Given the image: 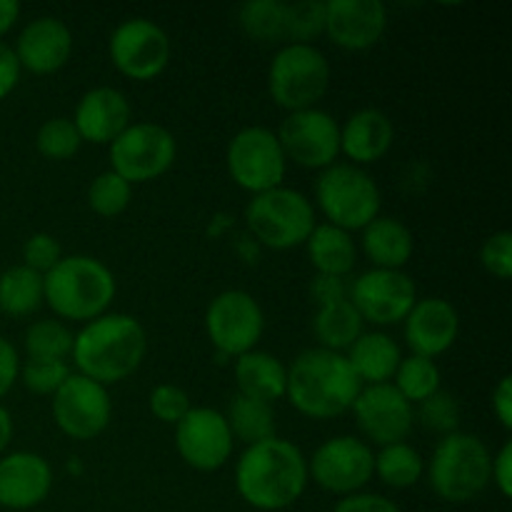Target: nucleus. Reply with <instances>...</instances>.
<instances>
[{
    "mask_svg": "<svg viewBox=\"0 0 512 512\" xmlns=\"http://www.w3.org/2000/svg\"><path fill=\"white\" fill-rule=\"evenodd\" d=\"M308 480V458L303 450L278 435L248 445L235 465L238 495L250 508L263 512H278L298 503Z\"/></svg>",
    "mask_w": 512,
    "mask_h": 512,
    "instance_id": "obj_1",
    "label": "nucleus"
},
{
    "mask_svg": "<svg viewBox=\"0 0 512 512\" xmlns=\"http://www.w3.org/2000/svg\"><path fill=\"white\" fill-rule=\"evenodd\" d=\"M148 353V335L138 318L105 313L83 325L73 340V363L80 375L100 385L130 378Z\"/></svg>",
    "mask_w": 512,
    "mask_h": 512,
    "instance_id": "obj_2",
    "label": "nucleus"
},
{
    "mask_svg": "<svg viewBox=\"0 0 512 512\" xmlns=\"http://www.w3.org/2000/svg\"><path fill=\"white\" fill-rule=\"evenodd\" d=\"M363 383L343 353L308 348L290 363L285 398L300 415L333 420L353 408Z\"/></svg>",
    "mask_w": 512,
    "mask_h": 512,
    "instance_id": "obj_3",
    "label": "nucleus"
},
{
    "mask_svg": "<svg viewBox=\"0 0 512 512\" xmlns=\"http://www.w3.org/2000/svg\"><path fill=\"white\" fill-rule=\"evenodd\" d=\"M45 305L58 318L90 323L105 315L115 298V275L103 260L90 255H68L43 275Z\"/></svg>",
    "mask_w": 512,
    "mask_h": 512,
    "instance_id": "obj_4",
    "label": "nucleus"
},
{
    "mask_svg": "<svg viewBox=\"0 0 512 512\" xmlns=\"http://www.w3.org/2000/svg\"><path fill=\"white\" fill-rule=\"evenodd\" d=\"M490 455L488 445L473 433H455L443 435L433 450L428 468L430 490L440 500L453 505H463L485 493L490 485Z\"/></svg>",
    "mask_w": 512,
    "mask_h": 512,
    "instance_id": "obj_5",
    "label": "nucleus"
},
{
    "mask_svg": "<svg viewBox=\"0 0 512 512\" xmlns=\"http://www.w3.org/2000/svg\"><path fill=\"white\" fill-rule=\"evenodd\" d=\"M245 225L260 245L290 250L308 243L315 223V208L300 190L280 188L253 195L245 208Z\"/></svg>",
    "mask_w": 512,
    "mask_h": 512,
    "instance_id": "obj_6",
    "label": "nucleus"
},
{
    "mask_svg": "<svg viewBox=\"0 0 512 512\" xmlns=\"http://www.w3.org/2000/svg\"><path fill=\"white\" fill-rule=\"evenodd\" d=\"M330 88V63L313 43H285L268 70V90L288 113L318 108Z\"/></svg>",
    "mask_w": 512,
    "mask_h": 512,
    "instance_id": "obj_7",
    "label": "nucleus"
},
{
    "mask_svg": "<svg viewBox=\"0 0 512 512\" xmlns=\"http://www.w3.org/2000/svg\"><path fill=\"white\" fill-rule=\"evenodd\" d=\"M315 200L330 225L348 233L363 230L380 215V188L363 168L333 163L315 180Z\"/></svg>",
    "mask_w": 512,
    "mask_h": 512,
    "instance_id": "obj_8",
    "label": "nucleus"
},
{
    "mask_svg": "<svg viewBox=\"0 0 512 512\" xmlns=\"http://www.w3.org/2000/svg\"><path fill=\"white\" fill-rule=\"evenodd\" d=\"M225 165L238 188L248 190L250 195H260L283 185L288 158L273 130L250 125L235 133L228 143Z\"/></svg>",
    "mask_w": 512,
    "mask_h": 512,
    "instance_id": "obj_9",
    "label": "nucleus"
},
{
    "mask_svg": "<svg viewBox=\"0 0 512 512\" xmlns=\"http://www.w3.org/2000/svg\"><path fill=\"white\" fill-rule=\"evenodd\" d=\"M178 155L173 133L158 123H130L110 143V170L130 185L150 183L168 173Z\"/></svg>",
    "mask_w": 512,
    "mask_h": 512,
    "instance_id": "obj_10",
    "label": "nucleus"
},
{
    "mask_svg": "<svg viewBox=\"0 0 512 512\" xmlns=\"http://www.w3.org/2000/svg\"><path fill=\"white\" fill-rule=\"evenodd\" d=\"M205 333L213 348L228 358L255 350L265 333V315L258 300L245 290H223L205 310Z\"/></svg>",
    "mask_w": 512,
    "mask_h": 512,
    "instance_id": "obj_11",
    "label": "nucleus"
},
{
    "mask_svg": "<svg viewBox=\"0 0 512 512\" xmlns=\"http://www.w3.org/2000/svg\"><path fill=\"white\" fill-rule=\"evenodd\" d=\"M375 475V453L365 440L338 435L320 445L308 460V478L325 493H360Z\"/></svg>",
    "mask_w": 512,
    "mask_h": 512,
    "instance_id": "obj_12",
    "label": "nucleus"
},
{
    "mask_svg": "<svg viewBox=\"0 0 512 512\" xmlns=\"http://www.w3.org/2000/svg\"><path fill=\"white\" fill-rule=\"evenodd\" d=\"M108 53L125 78L153 80L168 68L173 45L158 23L148 18H130L113 30Z\"/></svg>",
    "mask_w": 512,
    "mask_h": 512,
    "instance_id": "obj_13",
    "label": "nucleus"
},
{
    "mask_svg": "<svg viewBox=\"0 0 512 512\" xmlns=\"http://www.w3.org/2000/svg\"><path fill=\"white\" fill-rule=\"evenodd\" d=\"M113 418L108 388L80 373H70V378L55 390L53 395V420L60 433L73 440H93L103 433Z\"/></svg>",
    "mask_w": 512,
    "mask_h": 512,
    "instance_id": "obj_14",
    "label": "nucleus"
},
{
    "mask_svg": "<svg viewBox=\"0 0 512 512\" xmlns=\"http://www.w3.org/2000/svg\"><path fill=\"white\" fill-rule=\"evenodd\" d=\"M285 158L308 170H325L340 155V125L320 108L288 113L278 128Z\"/></svg>",
    "mask_w": 512,
    "mask_h": 512,
    "instance_id": "obj_15",
    "label": "nucleus"
},
{
    "mask_svg": "<svg viewBox=\"0 0 512 512\" xmlns=\"http://www.w3.org/2000/svg\"><path fill=\"white\" fill-rule=\"evenodd\" d=\"M348 300L355 305L363 323L395 325L403 323L418 303V288L403 270L373 268L350 285Z\"/></svg>",
    "mask_w": 512,
    "mask_h": 512,
    "instance_id": "obj_16",
    "label": "nucleus"
},
{
    "mask_svg": "<svg viewBox=\"0 0 512 512\" xmlns=\"http://www.w3.org/2000/svg\"><path fill=\"white\" fill-rule=\"evenodd\" d=\"M355 423L365 435V443L385 448L393 443H405L415 425V410L393 383L363 385L353 403Z\"/></svg>",
    "mask_w": 512,
    "mask_h": 512,
    "instance_id": "obj_17",
    "label": "nucleus"
},
{
    "mask_svg": "<svg viewBox=\"0 0 512 512\" xmlns=\"http://www.w3.org/2000/svg\"><path fill=\"white\" fill-rule=\"evenodd\" d=\"M175 448L185 465L200 473L220 470L233 455V433L220 410L190 408L175 425Z\"/></svg>",
    "mask_w": 512,
    "mask_h": 512,
    "instance_id": "obj_18",
    "label": "nucleus"
},
{
    "mask_svg": "<svg viewBox=\"0 0 512 512\" xmlns=\"http://www.w3.org/2000/svg\"><path fill=\"white\" fill-rule=\"evenodd\" d=\"M388 28L380 0H325V35L343 50H368Z\"/></svg>",
    "mask_w": 512,
    "mask_h": 512,
    "instance_id": "obj_19",
    "label": "nucleus"
},
{
    "mask_svg": "<svg viewBox=\"0 0 512 512\" xmlns=\"http://www.w3.org/2000/svg\"><path fill=\"white\" fill-rule=\"evenodd\" d=\"M403 325L410 355L433 360L455 345L460 333V315L448 300L418 298Z\"/></svg>",
    "mask_w": 512,
    "mask_h": 512,
    "instance_id": "obj_20",
    "label": "nucleus"
},
{
    "mask_svg": "<svg viewBox=\"0 0 512 512\" xmlns=\"http://www.w3.org/2000/svg\"><path fill=\"white\" fill-rule=\"evenodd\" d=\"M20 70L48 75L63 68L73 55V33L68 23L53 15H40L20 30L13 48Z\"/></svg>",
    "mask_w": 512,
    "mask_h": 512,
    "instance_id": "obj_21",
    "label": "nucleus"
},
{
    "mask_svg": "<svg viewBox=\"0 0 512 512\" xmlns=\"http://www.w3.org/2000/svg\"><path fill=\"white\" fill-rule=\"evenodd\" d=\"M53 490V468L38 453H8L0 458V508L30 510Z\"/></svg>",
    "mask_w": 512,
    "mask_h": 512,
    "instance_id": "obj_22",
    "label": "nucleus"
},
{
    "mask_svg": "<svg viewBox=\"0 0 512 512\" xmlns=\"http://www.w3.org/2000/svg\"><path fill=\"white\" fill-rule=\"evenodd\" d=\"M70 120L78 128L83 143L110 145L133 123V110L118 88L100 85L78 100V108Z\"/></svg>",
    "mask_w": 512,
    "mask_h": 512,
    "instance_id": "obj_23",
    "label": "nucleus"
},
{
    "mask_svg": "<svg viewBox=\"0 0 512 512\" xmlns=\"http://www.w3.org/2000/svg\"><path fill=\"white\" fill-rule=\"evenodd\" d=\"M393 120L378 108H363L350 115L340 125V153H345L353 165L378 163L393 148Z\"/></svg>",
    "mask_w": 512,
    "mask_h": 512,
    "instance_id": "obj_24",
    "label": "nucleus"
},
{
    "mask_svg": "<svg viewBox=\"0 0 512 512\" xmlns=\"http://www.w3.org/2000/svg\"><path fill=\"white\" fill-rule=\"evenodd\" d=\"M363 253L380 270H403L415 253L413 230L398 218L378 215L363 228Z\"/></svg>",
    "mask_w": 512,
    "mask_h": 512,
    "instance_id": "obj_25",
    "label": "nucleus"
},
{
    "mask_svg": "<svg viewBox=\"0 0 512 512\" xmlns=\"http://www.w3.org/2000/svg\"><path fill=\"white\" fill-rule=\"evenodd\" d=\"M235 385H238V395L273 405L275 400L285 398L288 368L273 353L250 350L235 360Z\"/></svg>",
    "mask_w": 512,
    "mask_h": 512,
    "instance_id": "obj_26",
    "label": "nucleus"
},
{
    "mask_svg": "<svg viewBox=\"0 0 512 512\" xmlns=\"http://www.w3.org/2000/svg\"><path fill=\"white\" fill-rule=\"evenodd\" d=\"M348 363L353 373L363 385H383L393 383V375L398 370L403 353L400 345L385 333H363L348 348Z\"/></svg>",
    "mask_w": 512,
    "mask_h": 512,
    "instance_id": "obj_27",
    "label": "nucleus"
},
{
    "mask_svg": "<svg viewBox=\"0 0 512 512\" xmlns=\"http://www.w3.org/2000/svg\"><path fill=\"white\" fill-rule=\"evenodd\" d=\"M305 248H308L310 265L318 275L345 278L348 273H353L355 263H358V248H355L353 235L330 223L315 225Z\"/></svg>",
    "mask_w": 512,
    "mask_h": 512,
    "instance_id": "obj_28",
    "label": "nucleus"
},
{
    "mask_svg": "<svg viewBox=\"0 0 512 512\" xmlns=\"http://www.w3.org/2000/svg\"><path fill=\"white\" fill-rule=\"evenodd\" d=\"M313 333L320 343L318 348L343 353L363 335V318L348 298L335 300L315 310Z\"/></svg>",
    "mask_w": 512,
    "mask_h": 512,
    "instance_id": "obj_29",
    "label": "nucleus"
},
{
    "mask_svg": "<svg viewBox=\"0 0 512 512\" xmlns=\"http://www.w3.org/2000/svg\"><path fill=\"white\" fill-rule=\"evenodd\" d=\"M45 303L43 275L25 265H13L0 273V313L25 318Z\"/></svg>",
    "mask_w": 512,
    "mask_h": 512,
    "instance_id": "obj_30",
    "label": "nucleus"
},
{
    "mask_svg": "<svg viewBox=\"0 0 512 512\" xmlns=\"http://www.w3.org/2000/svg\"><path fill=\"white\" fill-rule=\"evenodd\" d=\"M225 420L240 443L248 445L263 443V440L275 438V410L273 405L260 403V400L245 398V395H235L230 400L228 410H225Z\"/></svg>",
    "mask_w": 512,
    "mask_h": 512,
    "instance_id": "obj_31",
    "label": "nucleus"
},
{
    "mask_svg": "<svg viewBox=\"0 0 512 512\" xmlns=\"http://www.w3.org/2000/svg\"><path fill=\"white\" fill-rule=\"evenodd\" d=\"M238 23L248 38L273 45L288 40V3L280 0H248L240 5Z\"/></svg>",
    "mask_w": 512,
    "mask_h": 512,
    "instance_id": "obj_32",
    "label": "nucleus"
},
{
    "mask_svg": "<svg viewBox=\"0 0 512 512\" xmlns=\"http://www.w3.org/2000/svg\"><path fill=\"white\" fill-rule=\"evenodd\" d=\"M375 475L393 490L413 488L425 475V460L408 443L385 445L375 453Z\"/></svg>",
    "mask_w": 512,
    "mask_h": 512,
    "instance_id": "obj_33",
    "label": "nucleus"
},
{
    "mask_svg": "<svg viewBox=\"0 0 512 512\" xmlns=\"http://www.w3.org/2000/svg\"><path fill=\"white\" fill-rule=\"evenodd\" d=\"M395 390L408 400L410 405H420L440 390V370L435 360L408 355L400 360L398 370L393 375Z\"/></svg>",
    "mask_w": 512,
    "mask_h": 512,
    "instance_id": "obj_34",
    "label": "nucleus"
},
{
    "mask_svg": "<svg viewBox=\"0 0 512 512\" xmlns=\"http://www.w3.org/2000/svg\"><path fill=\"white\" fill-rule=\"evenodd\" d=\"M75 335L60 320H38L25 330V353L35 360H68Z\"/></svg>",
    "mask_w": 512,
    "mask_h": 512,
    "instance_id": "obj_35",
    "label": "nucleus"
},
{
    "mask_svg": "<svg viewBox=\"0 0 512 512\" xmlns=\"http://www.w3.org/2000/svg\"><path fill=\"white\" fill-rule=\"evenodd\" d=\"M133 200V185L128 180L120 178L113 170L95 175L93 183L88 188V205L93 213L103 215V218H115L123 213Z\"/></svg>",
    "mask_w": 512,
    "mask_h": 512,
    "instance_id": "obj_36",
    "label": "nucleus"
},
{
    "mask_svg": "<svg viewBox=\"0 0 512 512\" xmlns=\"http://www.w3.org/2000/svg\"><path fill=\"white\" fill-rule=\"evenodd\" d=\"M80 145H83V138H80L78 128H75L73 120L63 118V115L45 120L38 128V135H35V148L48 160L73 158Z\"/></svg>",
    "mask_w": 512,
    "mask_h": 512,
    "instance_id": "obj_37",
    "label": "nucleus"
},
{
    "mask_svg": "<svg viewBox=\"0 0 512 512\" xmlns=\"http://www.w3.org/2000/svg\"><path fill=\"white\" fill-rule=\"evenodd\" d=\"M20 380L35 395H55V390L70 378L65 360H35L28 358L20 365Z\"/></svg>",
    "mask_w": 512,
    "mask_h": 512,
    "instance_id": "obj_38",
    "label": "nucleus"
},
{
    "mask_svg": "<svg viewBox=\"0 0 512 512\" xmlns=\"http://www.w3.org/2000/svg\"><path fill=\"white\" fill-rule=\"evenodd\" d=\"M325 33V3L320 0H300L288 3V40L305 43Z\"/></svg>",
    "mask_w": 512,
    "mask_h": 512,
    "instance_id": "obj_39",
    "label": "nucleus"
},
{
    "mask_svg": "<svg viewBox=\"0 0 512 512\" xmlns=\"http://www.w3.org/2000/svg\"><path fill=\"white\" fill-rule=\"evenodd\" d=\"M415 418L423 423L425 430L450 435L455 433L460 425V405L453 395L445 393V390H438V393L430 395L428 400L420 403L418 415H415Z\"/></svg>",
    "mask_w": 512,
    "mask_h": 512,
    "instance_id": "obj_40",
    "label": "nucleus"
},
{
    "mask_svg": "<svg viewBox=\"0 0 512 512\" xmlns=\"http://www.w3.org/2000/svg\"><path fill=\"white\" fill-rule=\"evenodd\" d=\"M148 405L150 413L165 425H178L180 420L188 415V410L193 408V405H190V395L173 383L155 385V388L150 390Z\"/></svg>",
    "mask_w": 512,
    "mask_h": 512,
    "instance_id": "obj_41",
    "label": "nucleus"
},
{
    "mask_svg": "<svg viewBox=\"0 0 512 512\" xmlns=\"http://www.w3.org/2000/svg\"><path fill=\"white\" fill-rule=\"evenodd\" d=\"M480 263L485 273H490L498 280H508L512 275V233L500 230L493 233L480 248Z\"/></svg>",
    "mask_w": 512,
    "mask_h": 512,
    "instance_id": "obj_42",
    "label": "nucleus"
},
{
    "mask_svg": "<svg viewBox=\"0 0 512 512\" xmlns=\"http://www.w3.org/2000/svg\"><path fill=\"white\" fill-rule=\"evenodd\" d=\"M63 260L60 243L50 233H33L23 245V265L45 275Z\"/></svg>",
    "mask_w": 512,
    "mask_h": 512,
    "instance_id": "obj_43",
    "label": "nucleus"
},
{
    "mask_svg": "<svg viewBox=\"0 0 512 512\" xmlns=\"http://www.w3.org/2000/svg\"><path fill=\"white\" fill-rule=\"evenodd\" d=\"M333 512H400L390 498L378 493H353L338 500Z\"/></svg>",
    "mask_w": 512,
    "mask_h": 512,
    "instance_id": "obj_44",
    "label": "nucleus"
},
{
    "mask_svg": "<svg viewBox=\"0 0 512 512\" xmlns=\"http://www.w3.org/2000/svg\"><path fill=\"white\" fill-rule=\"evenodd\" d=\"M490 483L500 490L503 498H510L512 495V440H505L503 448L493 458V465H490Z\"/></svg>",
    "mask_w": 512,
    "mask_h": 512,
    "instance_id": "obj_45",
    "label": "nucleus"
},
{
    "mask_svg": "<svg viewBox=\"0 0 512 512\" xmlns=\"http://www.w3.org/2000/svg\"><path fill=\"white\" fill-rule=\"evenodd\" d=\"M20 375V358L15 345L8 338L0 335V398L10 393Z\"/></svg>",
    "mask_w": 512,
    "mask_h": 512,
    "instance_id": "obj_46",
    "label": "nucleus"
},
{
    "mask_svg": "<svg viewBox=\"0 0 512 512\" xmlns=\"http://www.w3.org/2000/svg\"><path fill=\"white\" fill-rule=\"evenodd\" d=\"M310 298L315 300V305H328L335 300L348 298V288H345L343 278H330V275H315L313 283H310Z\"/></svg>",
    "mask_w": 512,
    "mask_h": 512,
    "instance_id": "obj_47",
    "label": "nucleus"
},
{
    "mask_svg": "<svg viewBox=\"0 0 512 512\" xmlns=\"http://www.w3.org/2000/svg\"><path fill=\"white\" fill-rule=\"evenodd\" d=\"M18 80H20L18 58H15L13 48L0 40V100H5L10 93H13Z\"/></svg>",
    "mask_w": 512,
    "mask_h": 512,
    "instance_id": "obj_48",
    "label": "nucleus"
},
{
    "mask_svg": "<svg viewBox=\"0 0 512 512\" xmlns=\"http://www.w3.org/2000/svg\"><path fill=\"white\" fill-rule=\"evenodd\" d=\"M493 413L505 430H512V378L503 375L493 388Z\"/></svg>",
    "mask_w": 512,
    "mask_h": 512,
    "instance_id": "obj_49",
    "label": "nucleus"
},
{
    "mask_svg": "<svg viewBox=\"0 0 512 512\" xmlns=\"http://www.w3.org/2000/svg\"><path fill=\"white\" fill-rule=\"evenodd\" d=\"M20 18V3L18 0H0V38L13 30V25Z\"/></svg>",
    "mask_w": 512,
    "mask_h": 512,
    "instance_id": "obj_50",
    "label": "nucleus"
},
{
    "mask_svg": "<svg viewBox=\"0 0 512 512\" xmlns=\"http://www.w3.org/2000/svg\"><path fill=\"white\" fill-rule=\"evenodd\" d=\"M10 440H13V418H10L8 410L0 405V455L5 453V448L10 445Z\"/></svg>",
    "mask_w": 512,
    "mask_h": 512,
    "instance_id": "obj_51",
    "label": "nucleus"
}]
</instances>
